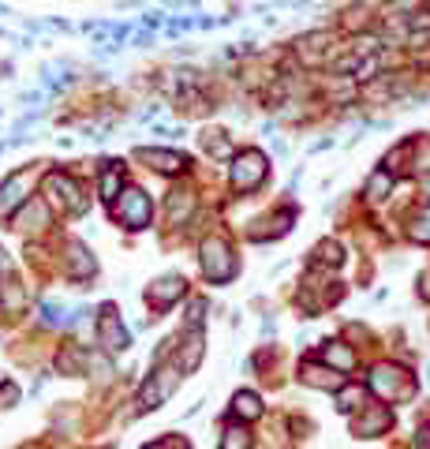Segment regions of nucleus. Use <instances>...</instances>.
<instances>
[{"instance_id": "nucleus-19", "label": "nucleus", "mask_w": 430, "mask_h": 449, "mask_svg": "<svg viewBox=\"0 0 430 449\" xmlns=\"http://www.w3.org/2000/svg\"><path fill=\"white\" fill-rule=\"evenodd\" d=\"M71 270H75V273H86V277H90V273H94V258H90L86 251H75V258H71Z\"/></svg>"}, {"instance_id": "nucleus-17", "label": "nucleus", "mask_w": 430, "mask_h": 449, "mask_svg": "<svg viewBox=\"0 0 430 449\" xmlns=\"http://www.w3.org/2000/svg\"><path fill=\"white\" fill-rule=\"evenodd\" d=\"M101 199L112 203V199H120V173H101Z\"/></svg>"}, {"instance_id": "nucleus-16", "label": "nucleus", "mask_w": 430, "mask_h": 449, "mask_svg": "<svg viewBox=\"0 0 430 449\" xmlns=\"http://www.w3.org/2000/svg\"><path fill=\"white\" fill-rule=\"evenodd\" d=\"M221 449H251V434L243 427H228L225 438H221Z\"/></svg>"}, {"instance_id": "nucleus-4", "label": "nucleus", "mask_w": 430, "mask_h": 449, "mask_svg": "<svg viewBox=\"0 0 430 449\" xmlns=\"http://www.w3.org/2000/svg\"><path fill=\"white\" fill-rule=\"evenodd\" d=\"M116 217H120L127 229H142V224L150 221V199L142 191H124L120 199H116Z\"/></svg>"}, {"instance_id": "nucleus-7", "label": "nucleus", "mask_w": 430, "mask_h": 449, "mask_svg": "<svg viewBox=\"0 0 430 449\" xmlns=\"http://www.w3.org/2000/svg\"><path fill=\"white\" fill-rule=\"evenodd\" d=\"M23 199H27V180L8 176L4 183H0V217H11L16 206H23Z\"/></svg>"}, {"instance_id": "nucleus-9", "label": "nucleus", "mask_w": 430, "mask_h": 449, "mask_svg": "<svg viewBox=\"0 0 430 449\" xmlns=\"http://www.w3.org/2000/svg\"><path fill=\"white\" fill-rule=\"evenodd\" d=\"M139 161H146V165H153L158 173H180L184 169V157L180 154H173V150H139Z\"/></svg>"}, {"instance_id": "nucleus-10", "label": "nucleus", "mask_w": 430, "mask_h": 449, "mask_svg": "<svg viewBox=\"0 0 430 449\" xmlns=\"http://www.w3.org/2000/svg\"><path fill=\"white\" fill-rule=\"evenodd\" d=\"M153 303H161V307H165V303H173V300H180V296H184V281H180V277H161V281H153L150 285V292H146Z\"/></svg>"}, {"instance_id": "nucleus-6", "label": "nucleus", "mask_w": 430, "mask_h": 449, "mask_svg": "<svg viewBox=\"0 0 430 449\" xmlns=\"http://www.w3.org/2000/svg\"><path fill=\"white\" fill-rule=\"evenodd\" d=\"M371 390L378 393V397H400V393H408L404 390V371L400 367H378V371L371 375Z\"/></svg>"}, {"instance_id": "nucleus-1", "label": "nucleus", "mask_w": 430, "mask_h": 449, "mask_svg": "<svg viewBox=\"0 0 430 449\" xmlns=\"http://www.w3.org/2000/svg\"><path fill=\"white\" fill-rule=\"evenodd\" d=\"M202 273L210 277V281H228L232 277V270H236V262H232V251L225 247V240H206L202 244Z\"/></svg>"}, {"instance_id": "nucleus-2", "label": "nucleus", "mask_w": 430, "mask_h": 449, "mask_svg": "<svg viewBox=\"0 0 430 449\" xmlns=\"http://www.w3.org/2000/svg\"><path fill=\"white\" fill-rule=\"evenodd\" d=\"M262 176H266V154L262 150H243V154L232 157V188L247 191Z\"/></svg>"}, {"instance_id": "nucleus-18", "label": "nucleus", "mask_w": 430, "mask_h": 449, "mask_svg": "<svg viewBox=\"0 0 430 449\" xmlns=\"http://www.w3.org/2000/svg\"><path fill=\"white\" fill-rule=\"evenodd\" d=\"M389 188H393L389 173H374V176H371V183H367V195H371V199H385Z\"/></svg>"}, {"instance_id": "nucleus-22", "label": "nucleus", "mask_w": 430, "mask_h": 449, "mask_svg": "<svg viewBox=\"0 0 430 449\" xmlns=\"http://www.w3.org/2000/svg\"><path fill=\"white\" fill-rule=\"evenodd\" d=\"M8 270V258H4V251H0V273H4Z\"/></svg>"}, {"instance_id": "nucleus-20", "label": "nucleus", "mask_w": 430, "mask_h": 449, "mask_svg": "<svg viewBox=\"0 0 430 449\" xmlns=\"http://www.w3.org/2000/svg\"><path fill=\"white\" fill-rule=\"evenodd\" d=\"M412 236H415V240H430V210H426V214L412 224Z\"/></svg>"}, {"instance_id": "nucleus-14", "label": "nucleus", "mask_w": 430, "mask_h": 449, "mask_svg": "<svg viewBox=\"0 0 430 449\" xmlns=\"http://www.w3.org/2000/svg\"><path fill=\"white\" fill-rule=\"evenodd\" d=\"M303 378L310 382V386H330V390H337V386H341V375H333V371H322V367H315V363H307L303 367Z\"/></svg>"}, {"instance_id": "nucleus-11", "label": "nucleus", "mask_w": 430, "mask_h": 449, "mask_svg": "<svg viewBox=\"0 0 430 449\" xmlns=\"http://www.w3.org/2000/svg\"><path fill=\"white\" fill-rule=\"evenodd\" d=\"M199 360H202V334H199V329H191L187 341H184V348H180V367H184V371H194Z\"/></svg>"}, {"instance_id": "nucleus-8", "label": "nucleus", "mask_w": 430, "mask_h": 449, "mask_svg": "<svg viewBox=\"0 0 430 449\" xmlns=\"http://www.w3.org/2000/svg\"><path fill=\"white\" fill-rule=\"evenodd\" d=\"M101 345L105 348H124L127 345V334H124L120 319H116V307L101 311Z\"/></svg>"}, {"instance_id": "nucleus-13", "label": "nucleus", "mask_w": 430, "mask_h": 449, "mask_svg": "<svg viewBox=\"0 0 430 449\" xmlns=\"http://www.w3.org/2000/svg\"><path fill=\"white\" fill-rule=\"evenodd\" d=\"M385 427H389V412H385V408H374V412H367L356 424V434H363V438H374V434L385 431Z\"/></svg>"}, {"instance_id": "nucleus-5", "label": "nucleus", "mask_w": 430, "mask_h": 449, "mask_svg": "<svg viewBox=\"0 0 430 449\" xmlns=\"http://www.w3.org/2000/svg\"><path fill=\"white\" fill-rule=\"evenodd\" d=\"M45 191L49 195H57V203L68 210V214H86V199L79 195V188H75V183L64 176V173H53L45 180Z\"/></svg>"}, {"instance_id": "nucleus-15", "label": "nucleus", "mask_w": 430, "mask_h": 449, "mask_svg": "<svg viewBox=\"0 0 430 449\" xmlns=\"http://www.w3.org/2000/svg\"><path fill=\"white\" fill-rule=\"evenodd\" d=\"M325 363L341 367V371H351V363H356V356H351L344 345H330V348H325Z\"/></svg>"}, {"instance_id": "nucleus-3", "label": "nucleus", "mask_w": 430, "mask_h": 449, "mask_svg": "<svg viewBox=\"0 0 430 449\" xmlns=\"http://www.w3.org/2000/svg\"><path fill=\"white\" fill-rule=\"evenodd\" d=\"M173 390H176V371H173V367H158V371L146 378V386L139 390V408H142V412H150V408L165 404Z\"/></svg>"}, {"instance_id": "nucleus-12", "label": "nucleus", "mask_w": 430, "mask_h": 449, "mask_svg": "<svg viewBox=\"0 0 430 449\" xmlns=\"http://www.w3.org/2000/svg\"><path fill=\"white\" fill-rule=\"evenodd\" d=\"M232 412L240 419H255V416H262V401H258L251 390H240L236 397H232Z\"/></svg>"}, {"instance_id": "nucleus-21", "label": "nucleus", "mask_w": 430, "mask_h": 449, "mask_svg": "<svg viewBox=\"0 0 430 449\" xmlns=\"http://www.w3.org/2000/svg\"><path fill=\"white\" fill-rule=\"evenodd\" d=\"M415 445H419V449H430V431H419V438H415Z\"/></svg>"}]
</instances>
